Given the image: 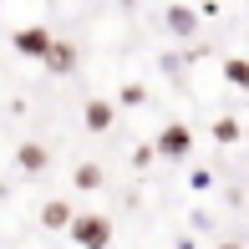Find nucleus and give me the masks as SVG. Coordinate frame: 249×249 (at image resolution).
Returning <instances> with one entry per match:
<instances>
[{
    "mask_svg": "<svg viewBox=\"0 0 249 249\" xmlns=\"http://www.w3.org/2000/svg\"><path fill=\"white\" fill-rule=\"evenodd\" d=\"M66 229H71V244L76 249H112V219L107 213H71V224H66Z\"/></svg>",
    "mask_w": 249,
    "mask_h": 249,
    "instance_id": "1",
    "label": "nucleus"
},
{
    "mask_svg": "<svg viewBox=\"0 0 249 249\" xmlns=\"http://www.w3.org/2000/svg\"><path fill=\"white\" fill-rule=\"evenodd\" d=\"M153 153L163 158V163H183V158L194 153V132H188V122H163V132L153 138Z\"/></svg>",
    "mask_w": 249,
    "mask_h": 249,
    "instance_id": "2",
    "label": "nucleus"
},
{
    "mask_svg": "<svg viewBox=\"0 0 249 249\" xmlns=\"http://www.w3.org/2000/svg\"><path fill=\"white\" fill-rule=\"evenodd\" d=\"M163 26L173 31V41H198V26H203V16L188 0H173V5L163 10Z\"/></svg>",
    "mask_w": 249,
    "mask_h": 249,
    "instance_id": "3",
    "label": "nucleus"
},
{
    "mask_svg": "<svg viewBox=\"0 0 249 249\" xmlns=\"http://www.w3.org/2000/svg\"><path fill=\"white\" fill-rule=\"evenodd\" d=\"M51 41H56V36H51L46 26H20L16 36H10V46H16V56H31V61H41Z\"/></svg>",
    "mask_w": 249,
    "mask_h": 249,
    "instance_id": "4",
    "label": "nucleus"
},
{
    "mask_svg": "<svg viewBox=\"0 0 249 249\" xmlns=\"http://www.w3.org/2000/svg\"><path fill=\"white\" fill-rule=\"evenodd\" d=\"M41 66H46L51 76H71L76 71V46H71V41H51L46 56H41Z\"/></svg>",
    "mask_w": 249,
    "mask_h": 249,
    "instance_id": "5",
    "label": "nucleus"
},
{
    "mask_svg": "<svg viewBox=\"0 0 249 249\" xmlns=\"http://www.w3.org/2000/svg\"><path fill=\"white\" fill-rule=\"evenodd\" d=\"M112 122H117V107H112L107 97H92V102L82 107V127H87V132H107Z\"/></svg>",
    "mask_w": 249,
    "mask_h": 249,
    "instance_id": "6",
    "label": "nucleus"
},
{
    "mask_svg": "<svg viewBox=\"0 0 249 249\" xmlns=\"http://www.w3.org/2000/svg\"><path fill=\"white\" fill-rule=\"evenodd\" d=\"M46 163H51L46 142H20V148H16V168H20V173H46Z\"/></svg>",
    "mask_w": 249,
    "mask_h": 249,
    "instance_id": "7",
    "label": "nucleus"
},
{
    "mask_svg": "<svg viewBox=\"0 0 249 249\" xmlns=\"http://www.w3.org/2000/svg\"><path fill=\"white\" fill-rule=\"evenodd\" d=\"M71 203L66 198H51V203H41V224H46V229H66V224H71Z\"/></svg>",
    "mask_w": 249,
    "mask_h": 249,
    "instance_id": "8",
    "label": "nucleus"
},
{
    "mask_svg": "<svg viewBox=\"0 0 249 249\" xmlns=\"http://www.w3.org/2000/svg\"><path fill=\"white\" fill-rule=\"evenodd\" d=\"M219 71H224V82H229V87L249 92V56H229V61H224Z\"/></svg>",
    "mask_w": 249,
    "mask_h": 249,
    "instance_id": "9",
    "label": "nucleus"
},
{
    "mask_svg": "<svg viewBox=\"0 0 249 249\" xmlns=\"http://www.w3.org/2000/svg\"><path fill=\"white\" fill-rule=\"evenodd\" d=\"M71 183L82 188V194H92V188H102V183H107V173H102L97 163H76V173H71Z\"/></svg>",
    "mask_w": 249,
    "mask_h": 249,
    "instance_id": "10",
    "label": "nucleus"
},
{
    "mask_svg": "<svg viewBox=\"0 0 249 249\" xmlns=\"http://www.w3.org/2000/svg\"><path fill=\"white\" fill-rule=\"evenodd\" d=\"M213 142H219V148H234V142H239L244 138V127H239V122H234V117H219V122H213Z\"/></svg>",
    "mask_w": 249,
    "mask_h": 249,
    "instance_id": "11",
    "label": "nucleus"
},
{
    "mask_svg": "<svg viewBox=\"0 0 249 249\" xmlns=\"http://www.w3.org/2000/svg\"><path fill=\"white\" fill-rule=\"evenodd\" d=\"M117 102H122V107H142V102H148V87H142V82H127L117 92Z\"/></svg>",
    "mask_w": 249,
    "mask_h": 249,
    "instance_id": "12",
    "label": "nucleus"
},
{
    "mask_svg": "<svg viewBox=\"0 0 249 249\" xmlns=\"http://www.w3.org/2000/svg\"><path fill=\"white\" fill-rule=\"evenodd\" d=\"M153 158H158V153H153V142H142V148H132V168H148Z\"/></svg>",
    "mask_w": 249,
    "mask_h": 249,
    "instance_id": "13",
    "label": "nucleus"
},
{
    "mask_svg": "<svg viewBox=\"0 0 249 249\" xmlns=\"http://www.w3.org/2000/svg\"><path fill=\"white\" fill-rule=\"evenodd\" d=\"M173 249H194V244H188V239H178V244H173Z\"/></svg>",
    "mask_w": 249,
    "mask_h": 249,
    "instance_id": "14",
    "label": "nucleus"
},
{
    "mask_svg": "<svg viewBox=\"0 0 249 249\" xmlns=\"http://www.w3.org/2000/svg\"><path fill=\"white\" fill-rule=\"evenodd\" d=\"M219 249H244V244H219Z\"/></svg>",
    "mask_w": 249,
    "mask_h": 249,
    "instance_id": "15",
    "label": "nucleus"
},
{
    "mask_svg": "<svg viewBox=\"0 0 249 249\" xmlns=\"http://www.w3.org/2000/svg\"><path fill=\"white\" fill-rule=\"evenodd\" d=\"M117 5H138V0H117Z\"/></svg>",
    "mask_w": 249,
    "mask_h": 249,
    "instance_id": "16",
    "label": "nucleus"
}]
</instances>
